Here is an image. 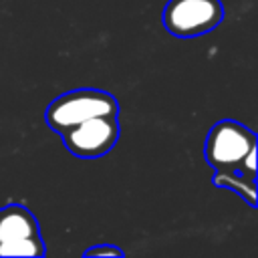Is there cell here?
Returning <instances> with one entry per match:
<instances>
[{"mask_svg":"<svg viewBox=\"0 0 258 258\" xmlns=\"http://www.w3.org/2000/svg\"><path fill=\"white\" fill-rule=\"evenodd\" d=\"M256 143L258 137L250 127L234 119H222L206 135L204 157L214 171L240 169L256 177Z\"/></svg>","mask_w":258,"mask_h":258,"instance_id":"1","label":"cell"},{"mask_svg":"<svg viewBox=\"0 0 258 258\" xmlns=\"http://www.w3.org/2000/svg\"><path fill=\"white\" fill-rule=\"evenodd\" d=\"M101 115H119V103L115 95L89 87L67 91L54 97L44 109V121L54 133Z\"/></svg>","mask_w":258,"mask_h":258,"instance_id":"2","label":"cell"},{"mask_svg":"<svg viewBox=\"0 0 258 258\" xmlns=\"http://www.w3.org/2000/svg\"><path fill=\"white\" fill-rule=\"evenodd\" d=\"M46 254L40 224L36 216L20 202L0 208V256H32Z\"/></svg>","mask_w":258,"mask_h":258,"instance_id":"3","label":"cell"},{"mask_svg":"<svg viewBox=\"0 0 258 258\" xmlns=\"http://www.w3.org/2000/svg\"><path fill=\"white\" fill-rule=\"evenodd\" d=\"M224 20L222 0H167L161 22L171 36L194 38L212 32Z\"/></svg>","mask_w":258,"mask_h":258,"instance_id":"4","label":"cell"},{"mask_svg":"<svg viewBox=\"0 0 258 258\" xmlns=\"http://www.w3.org/2000/svg\"><path fill=\"white\" fill-rule=\"evenodd\" d=\"M64 147L81 159H97L107 155L119 141V115H101L67 127L58 133Z\"/></svg>","mask_w":258,"mask_h":258,"instance_id":"5","label":"cell"},{"mask_svg":"<svg viewBox=\"0 0 258 258\" xmlns=\"http://www.w3.org/2000/svg\"><path fill=\"white\" fill-rule=\"evenodd\" d=\"M212 183L216 187L232 189L250 208H256V177H250L240 169H222V171H214Z\"/></svg>","mask_w":258,"mask_h":258,"instance_id":"6","label":"cell"},{"mask_svg":"<svg viewBox=\"0 0 258 258\" xmlns=\"http://www.w3.org/2000/svg\"><path fill=\"white\" fill-rule=\"evenodd\" d=\"M83 256L85 258H99V256H117V258H123L125 256V252L119 248V246H113V244H107V242H101V244H97V246H91V248H87L85 252H83Z\"/></svg>","mask_w":258,"mask_h":258,"instance_id":"7","label":"cell"}]
</instances>
